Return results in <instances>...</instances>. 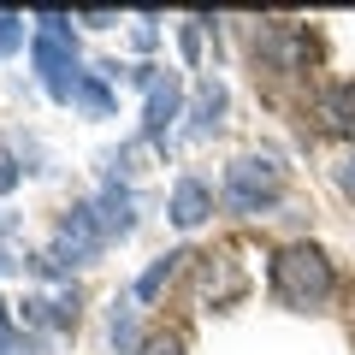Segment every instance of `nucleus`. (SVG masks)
Returning <instances> with one entry per match:
<instances>
[{"label": "nucleus", "instance_id": "obj_8", "mask_svg": "<svg viewBox=\"0 0 355 355\" xmlns=\"http://www.w3.org/2000/svg\"><path fill=\"white\" fill-rule=\"evenodd\" d=\"M320 113H326L331 130H355V83H338L326 101H320Z\"/></svg>", "mask_w": 355, "mask_h": 355}, {"label": "nucleus", "instance_id": "obj_4", "mask_svg": "<svg viewBox=\"0 0 355 355\" xmlns=\"http://www.w3.org/2000/svg\"><path fill=\"white\" fill-rule=\"evenodd\" d=\"M107 249V231H101V219H95V207H71V214L60 219V231H53V249L42 254V272H53V266H83V261H95V254Z\"/></svg>", "mask_w": 355, "mask_h": 355}, {"label": "nucleus", "instance_id": "obj_2", "mask_svg": "<svg viewBox=\"0 0 355 355\" xmlns=\"http://www.w3.org/2000/svg\"><path fill=\"white\" fill-rule=\"evenodd\" d=\"M36 24H42V30H36V42H30V53H36V71H42V83H48L53 101H71L77 83H83V71H77V53H71V18L42 12Z\"/></svg>", "mask_w": 355, "mask_h": 355}, {"label": "nucleus", "instance_id": "obj_13", "mask_svg": "<svg viewBox=\"0 0 355 355\" xmlns=\"http://www.w3.org/2000/svg\"><path fill=\"white\" fill-rule=\"evenodd\" d=\"M137 355H184V343H178V338H148Z\"/></svg>", "mask_w": 355, "mask_h": 355}, {"label": "nucleus", "instance_id": "obj_3", "mask_svg": "<svg viewBox=\"0 0 355 355\" xmlns=\"http://www.w3.org/2000/svg\"><path fill=\"white\" fill-rule=\"evenodd\" d=\"M284 196V166L272 154H243V160L225 166V202L237 214H261Z\"/></svg>", "mask_w": 355, "mask_h": 355}, {"label": "nucleus", "instance_id": "obj_16", "mask_svg": "<svg viewBox=\"0 0 355 355\" xmlns=\"http://www.w3.org/2000/svg\"><path fill=\"white\" fill-rule=\"evenodd\" d=\"M338 178H343V190L355 196V160H343V166H338Z\"/></svg>", "mask_w": 355, "mask_h": 355}, {"label": "nucleus", "instance_id": "obj_12", "mask_svg": "<svg viewBox=\"0 0 355 355\" xmlns=\"http://www.w3.org/2000/svg\"><path fill=\"white\" fill-rule=\"evenodd\" d=\"M18 36H24V18H18V12H0V53H12Z\"/></svg>", "mask_w": 355, "mask_h": 355}, {"label": "nucleus", "instance_id": "obj_15", "mask_svg": "<svg viewBox=\"0 0 355 355\" xmlns=\"http://www.w3.org/2000/svg\"><path fill=\"white\" fill-rule=\"evenodd\" d=\"M12 184H18V166H12V154H6V148H0V196H6V190H12Z\"/></svg>", "mask_w": 355, "mask_h": 355}, {"label": "nucleus", "instance_id": "obj_1", "mask_svg": "<svg viewBox=\"0 0 355 355\" xmlns=\"http://www.w3.org/2000/svg\"><path fill=\"white\" fill-rule=\"evenodd\" d=\"M272 284L291 308H326L331 296V261L314 249V243H291V249L272 261Z\"/></svg>", "mask_w": 355, "mask_h": 355}, {"label": "nucleus", "instance_id": "obj_11", "mask_svg": "<svg viewBox=\"0 0 355 355\" xmlns=\"http://www.w3.org/2000/svg\"><path fill=\"white\" fill-rule=\"evenodd\" d=\"M71 101L83 107V113H95V119H101V113H113V95H107V83H101V77H89V71H83V83H77V95H71Z\"/></svg>", "mask_w": 355, "mask_h": 355}, {"label": "nucleus", "instance_id": "obj_10", "mask_svg": "<svg viewBox=\"0 0 355 355\" xmlns=\"http://www.w3.org/2000/svg\"><path fill=\"white\" fill-rule=\"evenodd\" d=\"M219 113H225V89H219V83H202V101H196V125H190V137H207V130L219 125Z\"/></svg>", "mask_w": 355, "mask_h": 355}, {"label": "nucleus", "instance_id": "obj_7", "mask_svg": "<svg viewBox=\"0 0 355 355\" xmlns=\"http://www.w3.org/2000/svg\"><path fill=\"white\" fill-rule=\"evenodd\" d=\"M89 207H95V219H101L107 243H113V237H125V231L137 225V202H130V190H113V184H107V190L95 196Z\"/></svg>", "mask_w": 355, "mask_h": 355}, {"label": "nucleus", "instance_id": "obj_5", "mask_svg": "<svg viewBox=\"0 0 355 355\" xmlns=\"http://www.w3.org/2000/svg\"><path fill=\"white\" fill-rule=\"evenodd\" d=\"M178 113H184V83L166 71V77H154V83H148V119H142V130H148V137H166Z\"/></svg>", "mask_w": 355, "mask_h": 355}, {"label": "nucleus", "instance_id": "obj_6", "mask_svg": "<svg viewBox=\"0 0 355 355\" xmlns=\"http://www.w3.org/2000/svg\"><path fill=\"white\" fill-rule=\"evenodd\" d=\"M214 214V190H207L202 178H178V190H172V225H202V219Z\"/></svg>", "mask_w": 355, "mask_h": 355}, {"label": "nucleus", "instance_id": "obj_14", "mask_svg": "<svg viewBox=\"0 0 355 355\" xmlns=\"http://www.w3.org/2000/svg\"><path fill=\"white\" fill-rule=\"evenodd\" d=\"M0 355H18V331H12V320H6V308H0Z\"/></svg>", "mask_w": 355, "mask_h": 355}, {"label": "nucleus", "instance_id": "obj_9", "mask_svg": "<svg viewBox=\"0 0 355 355\" xmlns=\"http://www.w3.org/2000/svg\"><path fill=\"white\" fill-rule=\"evenodd\" d=\"M178 261H190V254H160V261H154L148 272H142V279H137V302H154V296H160L166 284H172V272H178Z\"/></svg>", "mask_w": 355, "mask_h": 355}]
</instances>
